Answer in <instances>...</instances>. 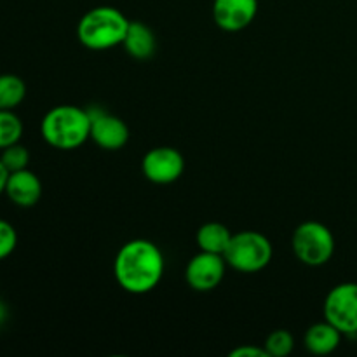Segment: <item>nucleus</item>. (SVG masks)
<instances>
[{
    "mask_svg": "<svg viewBox=\"0 0 357 357\" xmlns=\"http://www.w3.org/2000/svg\"><path fill=\"white\" fill-rule=\"evenodd\" d=\"M162 251L146 239H132L119 250L114 260L117 284L131 295H146L159 286L164 275Z\"/></svg>",
    "mask_w": 357,
    "mask_h": 357,
    "instance_id": "f257e3e1",
    "label": "nucleus"
},
{
    "mask_svg": "<svg viewBox=\"0 0 357 357\" xmlns=\"http://www.w3.org/2000/svg\"><path fill=\"white\" fill-rule=\"evenodd\" d=\"M40 135L49 146L56 150L80 149L91 139L89 110L75 105H58L44 115Z\"/></svg>",
    "mask_w": 357,
    "mask_h": 357,
    "instance_id": "f03ea898",
    "label": "nucleus"
},
{
    "mask_svg": "<svg viewBox=\"0 0 357 357\" xmlns=\"http://www.w3.org/2000/svg\"><path fill=\"white\" fill-rule=\"evenodd\" d=\"M131 21L112 6H98L87 10L77 24V38L91 51H107L122 45Z\"/></svg>",
    "mask_w": 357,
    "mask_h": 357,
    "instance_id": "7ed1b4c3",
    "label": "nucleus"
},
{
    "mask_svg": "<svg viewBox=\"0 0 357 357\" xmlns=\"http://www.w3.org/2000/svg\"><path fill=\"white\" fill-rule=\"evenodd\" d=\"M272 255H274L272 244L264 234L257 230H243L234 234L223 258L234 271L255 274L264 271L271 264Z\"/></svg>",
    "mask_w": 357,
    "mask_h": 357,
    "instance_id": "20e7f679",
    "label": "nucleus"
},
{
    "mask_svg": "<svg viewBox=\"0 0 357 357\" xmlns=\"http://www.w3.org/2000/svg\"><path fill=\"white\" fill-rule=\"evenodd\" d=\"M291 248L295 257L309 267L326 265L335 255L333 232L324 223L309 222L300 223L291 237Z\"/></svg>",
    "mask_w": 357,
    "mask_h": 357,
    "instance_id": "39448f33",
    "label": "nucleus"
},
{
    "mask_svg": "<svg viewBox=\"0 0 357 357\" xmlns=\"http://www.w3.org/2000/svg\"><path fill=\"white\" fill-rule=\"evenodd\" d=\"M324 319L342 335H357V282L337 284L324 300Z\"/></svg>",
    "mask_w": 357,
    "mask_h": 357,
    "instance_id": "423d86ee",
    "label": "nucleus"
},
{
    "mask_svg": "<svg viewBox=\"0 0 357 357\" xmlns=\"http://www.w3.org/2000/svg\"><path fill=\"white\" fill-rule=\"evenodd\" d=\"M142 171L155 185H169L180 180L185 171V159L173 146H155L142 160Z\"/></svg>",
    "mask_w": 357,
    "mask_h": 357,
    "instance_id": "0eeeda50",
    "label": "nucleus"
},
{
    "mask_svg": "<svg viewBox=\"0 0 357 357\" xmlns=\"http://www.w3.org/2000/svg\"><path fill=\"white\" fill-rule=\"evenodd\" d=\"M227 261L223 255L199 251L190 258L185 268V281L194 291L208 293L218 288L225 278Z\"/></svg>",
    "mask_w": 357,
    "mask_h": 357,
    "instance_id": "6e6552de",
    "label": "nucleus"
},
{
    "mask_svg": "<svg viewBox=\"0 0 357 357\" xmlns=\"http://www.w3.org/2000/svg\"><path fill=\"white\" fill-rule=\"evenodd\" d=\"M91 117V139L100 149L117 152L129 142V128L121 117L101 108H87Z\"/></svg>",
    "mask_w": 357,
    "mask_h": 357,
    "instance_id": "1a4fd4ad",
    "label": "nucleus"
},
{
    "mask_svg": "<svg viewBox=\"0 0 357 357\" xmlns=\"http://www.w3.org/2000/svg\"><path fill=\"white\" fill-rule=\"evenodd\" d=\"M258 13V0H213V20L223 31L250 26Z\"/></svg>",
    "mask_w": 357,
    "mask_h": 357,
    "instance_id": "9d476101",
    "label": "nucleus"
},
{
    "mask_svg": "<svg viewBox=\"0 0 357 357\" xmlns=\"http://www.w3.org/2000/svg\"><path fill=\"white\" fill-rule=\"evenodd\" d=\"M6 195L17 208H33L42 197V181L33 171L20 169L9 173L6 185Z\"/></svg>",
    "mask_w": 357,
    "mask_h": 357,
    "instance_id": "9b49d317",
    "label": "nucleus"
},
{
    "mask_svg": "<svg viewBox=\"0 0 357 357\" xmlns=\"http://www.w3.org/2000/svg\"><path fill=\"white\" fill-rule=\"evenodd\" d=\"M340 342L342 333L326 319L323 323L312 324L303 335V345L314 356L331 354L340 347Z\"/></svg>",
    "mask_w": 357,
    "mask_h": 357,
    "instance_id": "f8f14e48",
    "label": "nucleus"
},
{
    "mask_svg": "<svg viewBox=\"0 0 357 357\" xmlns=\"http://www.w3.org/2000/svg\"><path fill=\"white\" fill-rule=\"evenodd\" d=\"M122 45L131 58L149 59L152 58L157 49L155 33L149 24L142 23V21H131Z\"/></svg>",
    "mask_w": 357,
    "mask_h": 357,
    "instance_id": "ddd939ff",
    "label": "nucleus"
},
{
    "mask_svg": "<svg viewBox=\"0 0 357 357\" xmlns=\"http://www.w3.org/2000/svg\"><path fill=\"white\" fill-rule=\"evenodd\" d=\"M234 234L227 229L223 223L220 222H209L204 223L201 229L197 230V246L201 251L206 253H215V255H223L229 248L230 241H232Z\"/></svg>",
    "mask_w": 357,
    "mask_h": 357,
    "instance_id": "4468645a",
    "label": "nucleus"
},
{
    "mask_svg": "<svg viewBox=\"0 0 357 357\" xmlns=\"http://www.w3.org/2000/svg\"><path fill=\"white\" fill-rule=\"evenodd\" d=\"M26 98V84L20 75H0V110H14Z\"/></svg>",
    "mask_w": 357,
    "mask_h": 357,
    "instance_id": "2eb2a0df",
    "label": "nucleus"
},
{
    "mask_svg": "<svg viewBox=\"0 0 357 357\" xmlns=\"http://www.w3.org/2000/svg\"><path fill=\"white\" fill-rule=\"evenodd\" d=\"M23 136V121L14 110H0V150L20 143Z\"/></svg>",
    "mask_w": 357,
    "mask_h": 357,
    "instance_id": "dca6fc26",
    "label": "nucleus"
},
{
    "mask_svg": "<svg viewBox=\"0 0 357 357\" xmlns=\"http://www.w3.org/2000/svg\"><path fill=\"white\" fill-rule=\"evenodd\" d=\"M264 349L268 357H286L295 349V338L288 330H275L267 337Z\"/></svg>",
    "mask_w": 357,
    "mask_h": 357,
    "instance_id": "f3484780",
    "label": "nucleus"
},
{
    "mask_svg": "<svg viewBox=\"0 0 357 357\" xmlns=\"http://www.w3.org/2000/svg\"><path fill=\"white\" fill-rule=\"evenodd\" d=\"M0 160L3 162V166L7 167L9 173L14 171L26 169L28 162H30V152H28L26 146H23L21 143H14V145L7 146L0 153Z\"/></svg>",
    "mask_w": 357,
    "mask_h": 357,
    "instance_id": "a211bd4d",
    "label": "nucleus"
},
{
    "mask_svg": "<svg viewBox=\"0 0 357 357\" xmlns=\"http://www.w3.org/2000/svg\"><path fill=\"white\" fill-rule=\"evenodd\" d=\"M17 246V232L9 222L0 218V261L9 258Z\"/></svg>",
    "mask_w": 357,
    "mask_h": 357,
    "instance_id": "6ab92c4d",
    "label": "nucleus"
},
{
    "mask_svg": "<svg viewBox=\"0 0 357 357\" xmlns=\"http://www.w3.org/2000/svg\"><path fill=\"white\" fill-rule=\"evenodd\" d=\"M230 357H268L264 347H255V345H241L230 352Z\"/></svg>",
    "mask_w": 357,
    "mask_h": 357,
    "instance_id": "aec40b11",
    "label": "nucleus"
},
{
    "mask_svg": "<svg viewBox=\"0 0 357 357\" xmlns=\"http://www.w3.org/2000/svg\"><path fill=\"white\" fill-rule=\"evenodd\" d=\"M7 178H9V171H7V167L3 166V162L0 160V195L6 194Z\"/></svg>",
    "mask_w": 357,
    "mask_h": 357,
    "instance_id": "412c9836",
    "label": "nucleus"
},
{
    "mask_svg": "<svg viewBox=\"0 0 357 357\" xmlns=\"http://www.w3.org/2000/svg\"><path fill=\"white\" fill-rule=\"evenodd\" d=\"M6 319H7V307L3 305V302L0 300V326L6 323Z\"/></svg>",
    "mask_w": 357,
    "mask_h": 357,
    "instance_id": "4be33fe9",
    "label": "nucleus"
}]
</instances>
